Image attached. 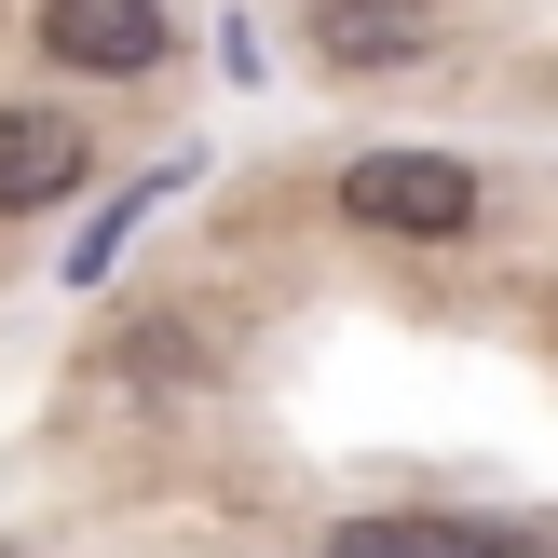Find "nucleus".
<instances>
[{"label":"nucleus","instance_id":"1","mask_svg":"<svg viewBox=\"0 0 558 558\" xmlns=\"http://www.w3.org/2000/svg\"><path fill=\"white\" fill-rule=\"evenodd\" d=\"M341 218L354 232H396V245H450V232H477V178L450 150H368L341 178Z\"/></svg>","mask_w":558,"mask_h":558},{"label":"nucleus","instance_id":"2","mask_svg":"<svg viewBox=\"0 0 558 558\" xmlns=\"http://www.w3.org/2000/svg\"><path fill=\"white\" fill-rule=\"evenodd\" d=\"M82 123L69 109H0V218H41V205H69L82 191Z\"/></svg>","mask_w":558,"mask_h":558},{"label":"nucleus","instance_id":"3","mask_svg":"<svg viewBox=\"0 0 558 558\" xmlns=\"http://www.w3.org/2000/svg\"><path fill=\"white\" fill-rule=\"evenodd\" d=\"M41 41L96 82H136L163 54V0H41Z\"/></svg>","mask_w":558,"mask_h":558},{"label":"nucleus","instance_id":"4","mask_svg":"<svg viewBox=\"0 0 558 558\" xmlns=\"http://www.w3.org/2000/svg\"><path fill=\"white\" fill-rule=\"evenodd\" d=\"M314 41L341 69H423L436 54V0H314Z\"/></svg>","mask_w":558,"mask_h":558},{"label":"nucleus","instance_id":"5","mask_svg":"<svg viewBox=\"0 0 558 558\" xmlns=\"http://www.w3.org/2000/svg\"><path fill=\"white\" fill-rule=\"evenodd\" d=\"M327 558H450V518H341Z\"/></svg>","mask_w":558,"mask_h":558},{"label":"nucleus","instance_id":"6","mask_svg":"<svg viewBox=\"0 0 558 558\" xmlns=\"http://www.w3.org/2000/svg\"><path fill=\"white\" fill-rule=\"evenodd\" d=\"M123 354H136V381H191V368H205V354H191V327H136Z\"/></svg>","mask_w":558,"mask_h":558},{"label":"nucleus","instance_id":"7","mask_svg":"<svg viewBox=\"0 0 558 558\" xmlns=\"http://www.w3.org/2000/svg\"><path fill=\"white\" fill-rule=\"evenodd\" d=\"M450 558H558L545 532H450Z\"/></svg>","mask_w":558,"mask_h":558}]
</instances>
